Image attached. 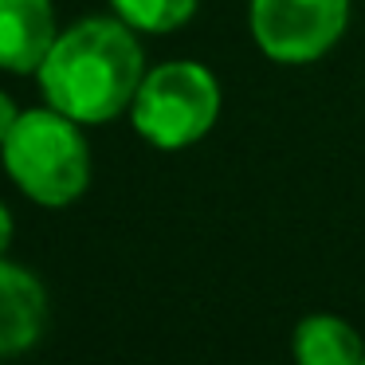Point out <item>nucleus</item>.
<instances>
[{
	"mask_svg": "<svg viewBox=\"0 0 365 365\" xmlns=\"http://www.w3.org/2000/svg\"><path fill=\"white\" fill-rule=\"evenodd\" d=\"M36 75L51 110L75 122H110L134 103L145 59L130 24L98 16L59 32Z\"/></svg>",
	"mask_w": 365,
	"mask_h": 365,
	"instance_id": "obj_1",
	"label": "nucleus"
},
{
	"mask_svg": "<svg viewBox=\"0 0 365 365\" xmlns=\"http://www.w3.org/2000/svg\"><path fill=\"white\" fill-rule=\"evenodd\" d=\"M9 177L36 205L63 208L83 197L91 181V150L79 122L59 110H24L0 142Z\"/></svg>",
	"mask_w": 365,
	"mask_h": 365,
	"instance_id": "obj_2",
	"label": "nucleus"
},
{
	"mask_svg": "<svg viewBox=\"0 0 365 365\" xmlns=\"http://www.w3.org/2000/svg\"><path fill=\"white\" fill-rule=\"evenodd\" d=\"M134 130L158 150H185L212 130L220 114V87L212 71L189 59L161 63L142 79L134 103Z\"/></svg>",
	"mask_w": 365,
	"mask_h": 365,
	"instance_id": "obj_3",
	"label": "nucleus"
},
{
	"mask_svg": "<svg viewBox=\"0 0 365 365\" xmlns=\"http://www.w3.org/2000/svg\"><path fill=\"white\" fill-rule=\"evenodd\" d=\"M349 0H252V36L279 63H310L341 40Z\"/></svg>",
	"mask_w": 365,
	"mask_h": 365,
	"instance_id": "obj_4",
	"label": "nucleus"
},
{
	"mask_svg": "<svg viewBox=\"0 0 365 365\" xmlns=\"http://www.w3.org/2000/svg\"><path fill=\"white\" fill-rule=\"evenodd\" d=\"M56 40L59 32L51 0H0V71H40Z\"/></svg>",
	"mask_w": 365,
	"mask_h": 365,
	"instance_id": "obj_5",
	"label": "nucleus"
},
{
	"mask_svg": "<svg viewBox=\"0 0 365 365\" xmlns=\"http://www.w3.org/2000/svg\"><path fill=\"white\" fill-rule=\"evenodd\" d=\"M48 326V294L32 271L0 259V361L28 354Z\"/></svg>",
	"mask_w": 365,
	"mask_h": 365,
	"instance_id": "obj_6",
	"label": "nucleus"
},
{
	"mask_svg": "<svg viewBox=\"0 0 365 365\" xmlns=\"http://www.w3.org/2000/svg\"><path fill=\"white\" fill-rule=\"evenodd\" d=\"M361 338L341 318L310 314L294 326V361L299 365H361Z\"/></svg>",
	"mask_w": 365,
	"mask_h": 365,
	"instance_id": "obj_7",
	"label": "nucleus"
},
{
	"mask_svg": "<svg viewBox=\"0 0 365 365\" xmlns=\"http://www.w3.org/2000/svg\"><path fill=\"white\" fill-rule=\"evenodd\" d=\"M110 9L138 32H173L197 12V0H110Z\"/></svg>",
	"mask_w": 365,
	"mask_h": 365,
	"instance_id": "obj_8",
	"label": "nucleus"
},
{
	"mask_svg": "<svg viewBox=\"0 0 365 365\" xmlns=\"http://www.w3.org/2000/svg\"><path fill=\"white\" fill-rule=\"evenodd\" d=\"M16 118H20V110H16V103H12L4 91H0V142L9 138V130L16 126Z\"/></svg>",
	"mask_w": 365,
	"mask_h": 365,
	"instance_id": "obj_9",
	"label": "nucleus"
},
{
	"mask_svg": "<svg viewBox=\"0 0 365 365\" xmlns=\"http://www.w3.org/2000/svg\"><path fill=\"white\" fill-rule=\"evenodd\" d=\"M9 240H12V216H9V208L0 205V255H4Z\"/></svg>",
	"mask_w": 365,
	"mask_h": 365,
	"instance_id": "obj_10",
	"label": "nucleus"
},
{
	"mask_svg": "<svg viewBox=\"0 0 365 365\" xmlns=\"http://www.w3.org/2000/svg\"><path fill=\"white\" fill-rule=\"evenodd\" d=\"M361 365H365V357H361Z\"/></svg>",
	"mask_w": 365,
	"mask_h": 365,
	"instance_id": "obj_11",
	"label": "nucleus"
}]
</instances>
